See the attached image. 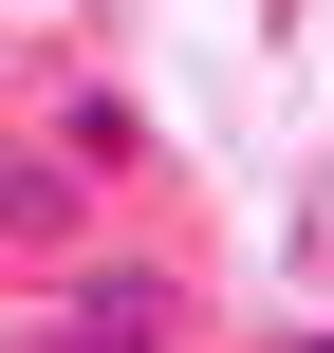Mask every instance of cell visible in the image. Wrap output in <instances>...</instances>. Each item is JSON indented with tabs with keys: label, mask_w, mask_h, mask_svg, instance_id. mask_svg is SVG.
Segmentation results:
<instances>
[{
	"label": "cell",
	"mask_w": 334,
	"mask_h": 353,
	"mask_svg": "<svg viewBox=\"0 0 334 353\" xmlns=\"http://www.w3.org/2000/svg\"><path fill=\"white\" fill-rule=\"evenodd\" d=\"M74 242H93V168L0 149V261H74Z\"/></svg>",
	"instance_id": "cell-1"
},
{
	"label": "cell",
	"mask_w": 334,
	"mask_h": 353,
	"mask_svg": "<svg viewBox=\"0 0 334 353\" xmlns=\"http://www.w3.org/2000/svg\"><path fill=\"white\" fill-rule=\"evenodd\" d=\"M167 335H186V298H167V279H93V316H74L56 353H167Z\"/></svg>",
	"instance_id": "cell-2"
}]
</instances>
